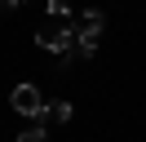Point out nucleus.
<instances>
[{
    "label": "nucleus",
    "mask_w": 146,
    "mask_h": 142,
    "mask_svg": "<svg viewBox=\"0 0 146 142\" xmlns=\"http://www.w3.org/2000/svg\"><path fill=\"white\" fill-rule=\"evenodd\" d=\"M49 13H53V18H66V13H71V5H66V0H49Z\"/></svg>",
    "instance_id": "423d86ee"
},
{
    "label": "nucleus",
    "mask_w": 146,
    "mask_h": 142,
    "mask_svg": "<svg viewBox=\"0 0 146 142\" xmlns=\"http://www.w3.org/2000/svg\"><path fill=\"white\" fill-rule=\"evenodd\" d=\"M18 5H22V0H18Z\"/></svg>",
    "instance_id": "6e6552de"
},
{
    "label": "nucleus",
    "mask_w": 146,
    "mask_h": 142,
    "mask_svg": "<svg viewBox=\"0 0 146 142\" xmlns=\"http://www.w3.org/2000/svg\"><path fill=\"white\" fill-rule=\"evenodd\" d=\"M9 9H18V0H0V13H9Z\"/></svg>",
    "instance_id": "0eeeda50"
},
{
    "label": "nucleus",
    "mask_w": 146,
    "mask_h": 142,
    "mask_svg": "<svg viewBox=\"0 0 146 142\" xmlns=\"http://www.w3.org/2000/svg\"><path fill=\"white\" fill-rule=\"evenodd\" d=\"M18 142H49V138H44V124H36V129L18 133Z\"/></svg>",
    "instance_id": "39448f33"
},
{
    "label": "nucleus",
    "mask_w": 146,
    "mask_h": 142,
    "mask_svg": "<svg viewBox=\"0 0 146 142\" xmlns=\"http://www.w3.org/2000/svg\"><path fill=\"white\" fill-rule=\"evenodd\" d=\"M102 27H106L102 9H84V13H80V27H75V53H80V58H93V53H98Z\"/></svg>",
    "instance_id": "f257e3e1"
},
{
    "label": "nucleus",
    "mask_w": 146,
    "mask_h": 142,
    "mask_svg": "<svg viewBox=\"0 0 146 142\" xmlns=\"http://www.w3.org/2000/svg\"><path fill=\"white\" fill-rule=\"evenodd\" d=\"M66 120H71V102H62V98L44 102V115H40V124H66Z\"/></svg>",
    "instance_id": "20e7f679"
},
{
    "label": "nucleus",
    "mask_w": 146,
    "mask_h": 142,
    "mask_svg": "<svg viewBox=\"0 0 146 142\" xmlns=\"http://www.w3.org/2000/svg\"><path fill=\"white\" fill-rule=\"evenodd\" d=\"M36 44H40V49H53L58 58H62V53L75 49V27H49V31L36 36Z\"/></svg>",
    "instance_id": "7ed1b4c3"
},
{
    "label": "nucleus",
    "mask_w": 146,
    "mask_h": 142,
    "mask_svg": "<svg viewBox=\"0 0 146 142\" xmlns=\"http://www.w3.org/2000/svg\"><path fill=\"white\" fill-rule=\"evenodd\" d=\"M9 107L18 115H31V120H40V115H44V98H40V89L36 84H18L9 93Z\"/></svg>",
    "instance_id": "f03ea898"
}]
</instances>
